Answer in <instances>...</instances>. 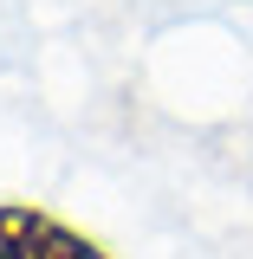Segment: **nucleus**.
<instances>
[{
  "label": "nucleus",
  "mask_w": 253,
  "mask_h": 259,
  "mask_svg": "<svg viewBox=\"0 0 253 259\" xmlns=\"http://www.w3.org/2000/svg\"><path fill=\"white\" fill-rule=\"evenodd\" d=\"M0 259H117V253L39 201H0Z\"/></svg>",
  "instance_id": "1"
}]
</instances>
